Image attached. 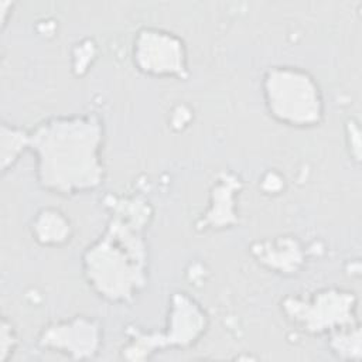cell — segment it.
<instances>
[{"instance_id":"1","label":"cell","mask_w":362,"mask_h":362,"mask_svg":"<svg viewBox=\"0 0 362 362\" xmlns=\"http://www.w3.org/2000/svg\"><path fill=\"white\" fill-rule=\"evenodd\" d=\"M40 185L57 195L72 197L96 189L105 180L103 124L95 113L59 116L28 132Z\"/></svg>"},{"instance_id":"2","label":"cell","mask_w":362,"mask_h":362,"mask_svg":"<svg viewBox=\"0 0 362 362\" xmlns=\"http://www.w3.org/2000/svg\"><path fill=\"white\" fill-rule=\"evenodd\" d=\"M148 218V204L124 198L102 236L86 247L82 257L85 279L106 301L130 303L144 290L148 253L143 232Z\"/></svg>"},{"instance_id":"3","label":"cell","mask_w":362,"mask_h":362,"mask_svg":"<svg viewBox=\"0 0 362 362\" xmlns=\"http://www.w3.org/2000/svg\"><path fill=\"white\" fill-rule=\"evenodd\" d=\"M269 115L279 123L308 129L324 119V99L315 78L298 66H270L262 79Z\"/></svg>"},{"instance_id":"4","label":"cell","mask_w":362,"mask_h":362,"mask_svg":"<svg viewBox=\"0 0 362 362\" xmlns=\"http://www.w3.org/2000/svg\"><path fill=\"white\" fill-rule=\"evenodd\" d=\"M356 303L352 291L325 288L313 293L307 298H286L283 313L293 324L308 334H334L359 325Z\"/></svg>"},{"instance_id":"5","label":"cell","mask_w":362,"mask_h":362,"mask_svg":"<svg viewBox=\"0 0 362 362\" xmlns=\"http://www.w3.org/2000/svg\"><path fill=\"white\" fill-rule=\"evenodd\" d=\"M136 68L150 76H171L184 79L188 76V58L184 41L174 33L156 28H141L132 47Z\"/></svg>"},{"instance_id":"6","label":"cell","mask_w":362,"mask_h":362,"mask_svg":"<svg viewBox=\"0 0 362 362\" xmlns=\"http://www.w3.org/2000/svg\"><path fill=\"white\" fill-rule=\"evenodd\" d=\"M208 318L202 307L185 293H177L171 298L170 314L167 318V328L164 337L150 338L143 335L141 338H132L126 346H123V356L129 352L134 355L130 359H136L139 352H143L141 358H148L156 348L164 346H189L195 344L205 332Z\"/></svg>"},{"instance_id":"7","label":"cell","mask_w":362,"mask_h":362,"mask_svg":"<svg viewBox=\"0 0 362 362\" xmlns=\"http://www.w3.org/2000/svg\"><path fill=\"white\" fill-rule=\"evenodd\" d=\"M102 329L96 320L86 315H75L44 327L38 344L42 348L61 352L72 359L93 358L100 348Z\"/></svg>"},{"instance_id":"8","label":"cell","mask_w":362,"mask_h":362,"mask_svg":"<svg viewBox=\"0 0 362 362\" xmlns=\"http://www.w3.org/2000/svg\"><path fill=\"white\" fill-rule=\"evenodd\" d=\"M31 235L41 246L58 247L72 239V225L61 209L42 208L33 219Z\"/></svg>"},{"instance_id":"9","label":"cell","mask_w":362,"mask_h":362,"mask_svg":"<svg viewBox=\"0 0 362 362\" xmlns=\"http://www.w3.org/2000/svg\"><path fill=\"white\" fill-rule=\"evenodd\" d=\"M28 150V132L1 123V171L6 174L20 158L21 153Z\"/></svg>"},{"instance_id":"10","label":"cell","mask_w":362,"mask_h":362,"mask_svg":"<svg viewBox=\"0 0 362 362\" xmlns=\"http://www.w3.org/2000/svg\"><path fill=\"white\" fill-rule=\"evenodd\" d=\"M17 346V335L11 322H8L7 317L4 315L1 320V361H7L8 355L14 354Z\"/></svg>"}]
</instances>
